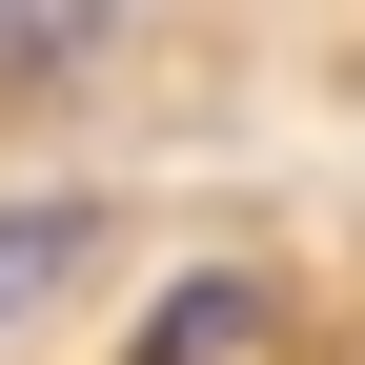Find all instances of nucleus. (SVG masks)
Here are the masks:
<instances>
[{"instance_id":"1","label":"nucleus","mask_w":365,"mask_h":365,"mask_svg":"<svg viewBox=\"0 0 365 365\" xmlns=\"http://www.w3.org/2000/svg\"><path fill=\"white\" fill-rule=\"evenodd\" d=\"M81 244H102V203H81V182H21V203H0V345L81 284Z\"/></svg>"},{"instance_id":"2","label":"nucleus","mask_w":365,"mask_h":365,"mask_svg":"<svg viewBox=\"0 0 365 365\" xmlns=\"http://www.w3.org/2000/svg\"><path fill=\"white\" fill-rule=\"evenodd\" d=\"M223 345H264V264H223V284H182L143 325V365H223Z\"/></svg>"}]
</instances>
